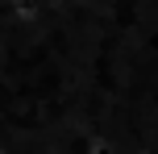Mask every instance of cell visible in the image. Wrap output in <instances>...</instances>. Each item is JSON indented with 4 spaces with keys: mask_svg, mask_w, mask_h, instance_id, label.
Returning <instances> with one entry per match:
<instances>
[{
    "mask_svg": "<svg viewBox=\"0 0 158 154\" xmlns=\"http://www.w3.org/2000/svg\"><path fill=\"white\" fill-rule=\"evenodd\" d=\"M0 154H8V150H4V146H0Z\"/></svg>",
    "mask_w": 158,
    "mask_h": 154,
    "instance_id": "obj_1",
    "label": "cell"
}]
</instances>
